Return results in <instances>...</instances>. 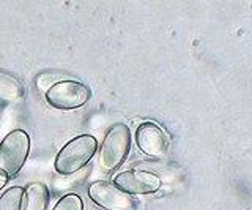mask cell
I'll return each mask as SVG.
<instances>
[{
  "label": "cell",
  "mask_w": 252,
  "mask_h": 210,
  "mask_svg": "<svg viewBox=\"0 0 252 210\" xmlns=\"http://www.w3.org/2000/svg\"><path fill=\"white\" fill-rule=\"evenodd\" d=\"M98 150V141L92 135H81L62 147L55 157L54 168L59 174L69 175L82 169Z\"/></svg>",
  "instance_id": "cell-1"
},
{
  "label": "cell",
  "mask_w": 252,
  "mask_h": 210,
  "mask_svg": "<svg viewBox=\"0 0 252 210\" xmlns=\"http://www.w3.org/2000/svg\"><path fill=\"white\" fill-rule=\"evenodd\" d=\"M30 152V136L21 128L10 131L0 142V173L8 178L24 168Z\"/></svg>",
  "instance_id": "cell-2"
},
{
  "label": "cell",
  "mask_w": 252,
  "mask_h": 210,
  "mask_svg": "<svg viewBox=\"0 0 252 210\" xmlns=\"http://www.w3.org/2000/svg\"><path fill=\"white\" fill-rule=\"evenodd\" d=\"M131 150V131L125 123H115L104 136L99 149V163L106 171H114L126 160Z\"/></svg>",
  "instance_id": "cell-3"
},
{
  "label": "cell",
  "mask_w": 252,
  "mask_h": 210,
  "mask_svg": "<svg viewBox=\"0 0 252 210\" xmlns=\"http://www.w3.org/2000/svg\"><path fill=\"white\" fill-rule=\"evenodd\" d=\"M46 101L55 109H63V111H71V109H79V107L85 106L87 101L90 100L92 92L85 84L73 81V79H65L52 84L44 93Z\"/></svg>",
  "instance_id": "cell-4"
},
{
  "label": "cell",
  "mask_w": 252,
  "mask_h": 210,
  "mask_svg": "<svg viewBox=\"0 0 252 210\" xmlns=\"http://www.w3.org/2000/svg\"><path fill=\"white\" fill-rule=\"evenodd\" d=\"M136 144L139 150L147 157L161 160L169 152L170 139L167 133L155 122H144L136 130Z\"/></svg>",
  "instance_id": "cell-5"
},
{
  "label": "cell",
  "mask_w": 252,
  "mask_h": 210,
  "mask_svg": "<svg viewBox=\"0 0 252 210\" xmlns=\"http://www.w3.org/2000/svg\"><path fill=\"white\" fill-rule=\"evenodd\" d=\"M89 196L94 204L106 210H136L132 196L117 188L112 182H93L89 186Z\"/></svg>",
  "instance_id": "cell-6"
},
{
  "label": "cell",
  "mask_w": 252,
  "mask_h": 210,
  "mask_svg": "<svg viewBox=\"0 0 252 210\" xmlns=\"http://www.w3.org/2000/svg\"><path fill=\"white\" fill-rule=\"evenodd\" d=\"M112 183L125 191L129 196H137V194H152L161 188V178L148 171L131 169L125 171L114 177Z\"/></svg>",
  "instance_id": "cell-7"
},
{
  "label": "cell",
  "mask_w": 252,
  "mask_h": 210,
  "mask_svg": "<svg viewBox=\"0 0 252 210\" xmlns=\"http://www.w3.org/2000/svg\"><path fill=\"white\" fill-rule=\"evenodd\" d=\"M24 191H26L24 193L26 207L22 210H47V206H49V191H47V186L44 183L33 182Z\"/></svg>",
  "instance_id": "cell-8"
},
{
  "label": "cell",
  "mask_w": 252,
  "mask_h": 210,
  "mask_svg": "<svg viewBox=\"0 0 252 210\" xmlns=\"http://www.w3.org/2000/svg\"><path fill=\"white\" fill-rule=\"evenodd\" d=\"M24 95H26V89L18 77L0 70V101L13 103V101L21 100Z\"/></svg>",
  "instance_id": "cell-9"
},
{
  "label": "cell",
  "mask_w": 252,
  "mask_h": 210,
  "mask_svg": "<svg viewBox=\"0 0 252 210\" xmlns=\"http://www.w3.org/2000/svg\"><path fill=\"white\" fill-rule=\"evenodd\" d=\"M24 188L11 186L0 196V210H22L24 209Z\"/></svg>",
  "instance_id": "cell-10"
},
{
  "label": "cell",
  "mask_w": 252,
  "mask_h": 210,
  "mask_svg": "<svg viewBox=\"0 0 252 210\" xmlns=\"http://www.w3.org/2000/svg\"><path fill=\"white\" fill-rule=\"evenodd\" d=\"M52 210H84V202L79 194L68 193L55 204Z\"/></svg>",
  "instance_id": "cell-11"
},
{
  "label": "cell",
  "mask_w": 252,
  "mask_h": 210,
  "mask_svg": "<svg viewBox=\"0 0 252 210\" xmlns=\"http://www.w3.org/2000/svg\"><path fill=\"white\" fill-rule=\"evenodd\" d=\"M6 183H8V177L3 173H0V190H2Z\"/></svg>",
  "instance_id": "cell-12"
}]
</instances>
